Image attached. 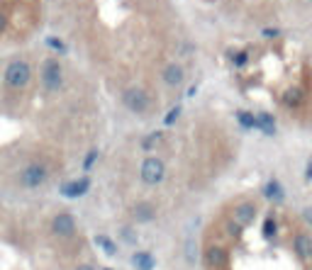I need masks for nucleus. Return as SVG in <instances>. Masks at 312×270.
Here are the masks:
<instances>
[{
  "label": "nucleus",
  "mask_w": 312,
  "mask_h": 270,
  "mask_svg": "<svg viewBox=\"0 0 312 270\" xmlns=\"http://www.w3.org/2000/svg\"><path fill=\"white\" fill-rule=\"evenodd\" d=\"M139 178L144 185L149 187H156V185H161L164 178H166V163L161 158H156V156H146L139 166Z\"/></svg>",
  "instance_id": "obj_1"
},
{
  "label": "nucleus",
  "mask_w": 312,
  "mask_h": 270,
  "mask_svg": "<svg viewBox=\"0 0 312 270\" xmlns=\"http://www.w3.org/2000/svg\"><path fill=\"white\" fill-rule=\"evenodd\" d=\"M17 180H20V185H22L25 190H37V187H42V185L49 180V166H47V163H39V161L27 163V166L20 170Z\"/></svg>",
  "instance_id": "obj_2"
},
{
  "label": "nucleus",
  "mask_w": 312,
  "mask_h": 270,
  "mask_svg": "<svg viewBox=\"0 0 312 270\" xmlns=\"http://www.w3.org/2000/svg\"><path fill=\"white\" fill-rule=\"evenodd\" d=\"M32 81V66L22 59H15L5 66V83L13 88V90H20L25 85H30Z\"/></svg>",
  "instance_id": "obj_3"
},
{
  "label": "nucleus",
  "mask_w": 312,
  "mask_h": 270,
  "mask_svg": "<svg viewBox=\"0 0 312 270\" xmlns=\"http://www.w3.org/2000/svg\"><path fill=\"white\" fill-rule=\"evenodd\" d=\"M122 105H124L129 112H134V115H144V112H149V107H151V98H149V93H146L141 85H129V88H124V93H122Z\"/></svg>",
  "instance_id": "obj_4"
},
{
  "label": "nucleus",
  "mask_w": 312,
  "mask_h": 270,
  "mask_svg": "<svg viewBox=\"0 0 312 270\" xmlns=\"http://www.w3.org/2000/svg\"><path fill=\"white\" fill-rule=\"evenodd\" d=\"M42 85L49 93H56L64 88V68L56 59H47L42 61Z\"/></svg>",
  "instance_id": "obj_5"
},
{
  "label": "nucleus",
  "mask_w": 312,
  "mask_h": 270,
  "mask_svg": "<svg viewBox=\"0 0 312 270\" xmlns=\"http://www.w3.org/2000/svg\"><path fill=\"white\" fill-rule=\"evenodd\" d=\"M52 231L54 236L59 238H69L76 234V217L71 212H59L54 219H52Z\"/></svg>",
  "instance_id": "obj_6"
},
{
  "label": "nucleus",
  "mask_w": 312,
  "mask_h": 270,
  "mask_svg": "<svg viewBox=\"0 0 312 270\" xmlns=\"http://www.w3.org/2000/svg\"><path fill=\"white\" fill-rule=\"evenodd\" d=\"M254 219H256V204H251V202H242L232 212V221L237 226H242V229L249 226V224H254Z\"/></svg>",
  "instance_id": "obj_7"
},
{
  "label": "nucleus",
  "mask_w": 312,
  "mask_h": 270,
  "mask_svg": "<svg viewBox=\"0 0 312 270\" xmlns=\"http://www.w3.org/2000/svg\"><path fill=\"white\" fill-rule=\"evenodd\" d=\"M88 190H90V180H88V178L69 180V183L61 185V195H64L66 200H78V197H83Z\"/></svg>",
  "instance_id": "obj_8"
},
{
  "label": "nucleus",
  "mask_w": 312,
  "mask_h": 270,
  "mask_svg": "<svg viewBox=\"0 0 312 270\" xmlns=\"http://www.w3.org/2000/svg\"><path fill=\"white\" fill-rule=\"evenodd\" d=\"M161 78H164V83H166L169 88H178V85H183V81H186V68H183L181 64H169V66L164 68Z\"/></svg>",
  "instance_id": "obj_9"
},
{
  "label": "nucleus",
  "mask_w": 312,
  "mask_h": 270,
  "mask_svg": "<svg viewBox=\"0 0 312 270\" xmlns=\"http://www.w3.org/2000/svg\"><path fill=\"white\" fill-rule=\"evenodd\" d=\"M132 217H134L137 224H149V221L156 219V207L151 202H137L132 207Z\"/></svg>",
  "instance_id": "obj_10"
},
{
  "label": "nucleus",
  "mask_w": 312,
  "mask_h": 270,
  "mask_svg": "<svg viewBox=\"0 0 312 270\" xmlns=\"http://www.w3.org/2000/svg\"><path fill=\"white\" fill-rule=\"evenodd\" d=\"M227 251L222 248V246H217V243H212V246H208L205 248V263L210 265V268H225L227 265Z\"/></svg>",
  "instance_id": "obj_11"
},
{
  "label": "nucleus",
  "mask_w": 312,
  "mask_h": 270,
  "mask_svg": "<svg viewBox=\"0 0 312 270\" xmlns=\"http://www.w3.org/2000/svg\"><path fill=\"white\" fill-rule=\"evenodd\" d=\"M295 253L302 260H312V238L307 234H297L295 236Z\"/></svg>",
  "instance_id": "obj_12"
},
{
  "label": "nucleus",
  "mask_w": 312,
  "mask_h": 270,
  "mask_svg": "<svg viewBox=\"0 0 312 270\" xmlns=\"http://www.w3.org/2000/svg\"><path fill=\"white\" fill-rule=\"evenodd\" d=\"M132 265H134L137 270H154V268H156V260H154V255H151L149 251H137V253L132 255Z\"/></svg>",
  "instance_id": "obj_13"
},
{
  "label": "nucleus",
  "mask_w": 312,
  "mask_h": 270,
  "mask_svg": "<svg viewBox=\"0 0 312 270\" xmlns=\"http://www.w3.org/2000/svg\"><path fill=\"white\" fill-rule=\"evenodd\" d=\"M263 197H266V200H273V202H280V200L285 197L283 185H280L278 180H268V183L263 185Z\"/></svg>",
  "instance_id": "obj_14"
},
{
  "label": "nucleus",
  "mask_w": 312,
  "mask_h": 270,
  "mask_svg": "<svg viewBox=\"0 0 312 270\" xmlns=\"http://www.w3.org/2000/svg\"><path fill=\"white\" fill-rule=\"evenodd\" d=\"M256 129H261L263 134H276V119L271 112H261L256 115Z\"/></svg>",
  "instance_id": "obj_15"
},
{
  "label": "nucleus",
  "mask_w": 312,
  "mask_h": 270,
  "mask_svg": "<svg viewBox=\"0 0 312 270\" xmlns=\"http://www.w3.org/2000/svg\"><path fill=\"white\" fill-rule=\"evenodd\" d=\"M95 243H98V248H100L105 255H110V258H112V255H117V243H115L110 236L98 234V236H95Z\"/></svg>",
  "instance_id": "obj_16"
},
{
  "label": "nucleus",
  "mask_w": 312,
  "mask_h": 270,
  "mask_svg": "<svg viewBox=\"0 0 312 270\" xmlns=\"http://www.w3.org/2000/svg\"><path fill=\"white\" fill-rule=\"evenodd\" d=\"M302 102V88H288L283 93V105L285 107H297Z\"/></svg>",
  "instance_id": "obj_17"
},
{
  "label": "nucleus",
  "mask_w": 312,
  "mask_h": 270,
  "mask_svg": "<svg viewBox=\"0 0 312 270\" xmlns=\"http://www.w3.org/2000/svg\"><path fill=\"white\" fill-rule=\"evenodd\" d=\"M164 141V132H151V134H146L144 136V141H141V149L144 151H151V149H156Z\"/></svg>",
  "instance_id": "obj_18"
},
{
  "label": "nucleus",
  "mask_w": 312,
  "mask_h": 270,
  "mask_svg": "<svg viewBox=\"0 0 312 270\" xmlns=\"http://www.w3.org/2000/svg\"><path fill=\"white\" fill-rule=\"evenodd\" d=\"M237 119H239V124L244 127V129H256V115H251V112H237Z\"/></svg>",
  "instance_id": "obj_19"
},
{
  "label": "nucleus",
  "mask_w": 312,
  "mask_h": 270,
  "mask_svg": "<svg viewBox=\"0 0 312 270\" xmlns=\"http://www.w3.org/2000/svg\"><path fill=\"white\" fill-rule=\"evenodd\" d=\"M181 110H183L181 105H173V107L169 110V115L164 117V127H173V124H176V119L181 117Z\"/></svg>",
  "instance_id": "obj_20"
},
{
  "label": "nucleus",
  "mask_w": 312,
  "mask_h": 270,
  "mask_svg": "<svg viewBox=\"0 0 312 270\" xmlns=\"http://www.w3.org/2000/svg\"><path fill=\"white\" fill-rule=\"evenodd\" d=\"M95 161H98V149H90L86 153V158H83V170H90L95 166Z\"/></svg>",
  "instance_id": "obj_21"
},
{
  "label": "nucleus",
  "mask_w": 312,
  "mask_h": 270,
  "mask_svg": "<svg viewBox=\"0 0 312 270\" xmlns=\"http://www.w3.org/2000/svg\"><path fill=\"white\" fill-rule=\"evenodd\" d=\"M47 44H49L54 51H59V54H64V51H66V44H64L61 39H56V37H49V39H47Z\"/></svg>",
  "instance_id": "obj_22"
},
{
  "label": "nucleus",
  "mask_w": 312,
  "mask_h": 270,
  "mask_svg": "<svg viewBox=\"0 0 312 270\" xmlns=\"http://www.w3.org/2000/svg\"><path fill=\"white\" fill-rule=\"evenodd\" d=\"M273 234H276V221H273V219H266V221H263V236L271 238Z\"/></svg>",
  "instance_id": "obj_23"
},
{
  "label": "nucleus",
  "mask_w": 312,
  "mask_h": 270,
  "mask_svg": "<svg viewBox=\"0 0 312 270\" xmlns=\"http://www.w3.org/2000/svg\"><path fill=\"white\" fill-rule=\"evenodd\" d=\"M232 59H234V66H244V64L249 61V56H246L244 51H239V54H234Z\"/></svg>",
  "instance_id": "obj_24"
},
{
  "label": "nucleus",
  "mask_w": 312,
  "mask_h": 270,
  "mask_svg": "<svg viewBox=\"0 0 312 270\" xmlns=\"http://www.w3.org/2000/svg\"><path fill=\"white\" fill-rule=\"evenodd\" d=\"M122 236H124L129 243H137V234H134L132 229H122Z\"/></svg>",
  "instance_id": "obj_25"
},
{
  "label": "nucleus",
  "mask_w": 312,
  "mask_h": 270,
  "mask_svg": "<svg viewBox=\"0 0 312 270\" xmlns=\"http://www.w3.org/2000/svg\"><path fill=\"white\" fill-rule=\"evenodd\" d=\"M278 34H280V32H278L276 27H266V30H263V37H268V39H273V37H278Z\"/></svg>",
  "instance_id": "obj_26"
},
{
  "label": "nucleus",
  "mask_w": 312,
  "mask_h": 270,
  "mask_svg": "<svg viewBox=\"0 0 312 270\" xmlns=\"http://www.w3.org/2000/svg\"><path fill=\"white\" fill-rule=\"evenodd\" d=\"M302 219L312 226V207H305V209H302Z\"/></svg>",
  "instance_id": "obj_27"
},
{
  "label": "nucleus",
  "mask_w": 312,
  "mask_h": 270,
  "mask_svg": "<svg viewBox=\"0 0 312 270\" xmlns=\"http://www.w3.org/2000/svg\"><path fill=\"white\" fill-rule=\"evenodd\" d=\"M305 180L307 183H312V158L307 161V166H305Z\"/></svg>",
  "instance_id": "obj_28"
},
{
  "label": "nucleus",
  "mask_w": 312,
  "mask_h": 270,
  "mask_svg": "<svg viewBox=\"0 0 312 270\" xmlns=\"http://www.w3.org/2000/svg\"><path fill=\"white\" fill-rule=\"evenodd\" d=\"M76 270H95V268H93V265H88V263H83V265H78Z\"/></svg>",
  "instance_id": "obj_29"
},
{
  "label": "nucleus",
  "mask_w": 312,
  "mask_h": 270,
  "mask_svg": "<svg viewBox=\"0 0 312 270\" xmlns=\"http://www.w3.org/2000/svg\"><path fill=\"white\" fill-rule=\"evenodd\" d=\"M3 27H5V17H3V15H0V30H3Z\"/></svg>",
  "instance_id": "obj_30"
},
{
  "label": "nucleus",
  "mask_w": 312,
  "mask_h": 270,
  "mask_svg": "<svg viewBox=\"0 0 312 270\" xmlns=\"http://www.w3.org/2000/svg\"><path fill=\"white\" fill-rule=\"evenodd\" d=\"M103 270H112V268H103Z\"/></svg>",
  "instance_id": "obj_31"
}]
</instances>
